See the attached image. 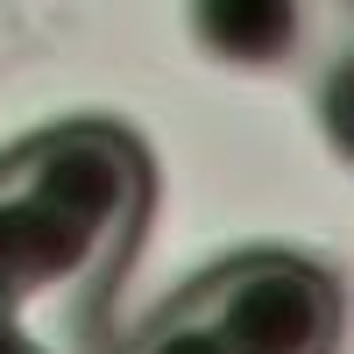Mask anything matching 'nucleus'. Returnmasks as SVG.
<instances>
[{
	"label": "nucleus",
	"mask_w": 354,
	"mask_h": 354,
	"mask_svg": "<svg viewBox=\"0 0 354 354\" xmlns=\"http://www.w3.org/2000/svg\"><path fill=\"white\" fill-rule=\"evenodd\" d=\"M319 128H326V142L354 163V50L326 71V85H319Z\"/></svg>",
	"instance_id": "39448f33"
},
{
	"label": "nucleus",
	"mask_w": 354,
	"mask_h": 354,
	"mask_svg": "<svg viewBox=\"0 0 354 354\" xmlns=\"http://www.w3.org/2000/svg\"><path fill=\"white\" fill-rule=\"evenodd\" d=\"M113 354H234V340L185 298V290H177V298H163L135 333L113 340Z\"/></svg>",
	"instance_id": "20e7f679"
},
{
	"label": "nucleus",
	"mask_w": 354,
	"mask_h": 354,
	"mask_svg": "<svg viewBox=\"0 0 354 354\" xmlns=\"http://www.w3.org/2000/svg\"><path fill=\"white\" fill-rule=\"evenodd\" d=\"M185 298L234 340V354H340L347 290L319 255L241 248L185 283Z\"/></svg>",
	"instance_id": "f03ea898"
},
{
	"label": "nucleus",
	"mask_w": 354,
	"mask_h": 354,
	"mask_svg": "<svg viewBox=\"0 0 354 354\" xmlns=\"http://www.w3.org/2000/svg\"><path fill=\"white\" fill-rule=\"evenodd\" d=\"M185 15H192V36L205 57L248 64V71L283 64L298 50V28H305L298 0H185Z\"/></svg>",
	"instance_id": "7ed1b4c3"
},
{
	"label": "nucleus",
	"mask_w": 354,
	"mask_h": 354,
	"mask_svg": "<svg viewBox=\"0 0 354 354\" xmlns=\"http://www.w3.org/2000/svg\"><path fill=\"white\" fill-rule=\"evenodd\" d=\"M156 205L121 121H57L0 149V354H113L106 305Z\"/></svg>",
	"instance_id": "f257e3e1"
}]
</instances>
